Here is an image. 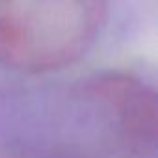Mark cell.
Masks as SVG:
<instances>
[{
	"label": "cell",
	"mask_w": 158,
	"mask_h": 158,
	"mask_svg": "<svg viewBox=\"0 0 158 158\" xmlns=\"http://www.w3.org/2000/svg\"><path fill=\"white\" fill-rule=\"evenodd\" d=\"M104 17V0H0V65L63 69L93 47Z\"/></svg>",
	"instance_id": "6da1fadb"
}]
</instances>
